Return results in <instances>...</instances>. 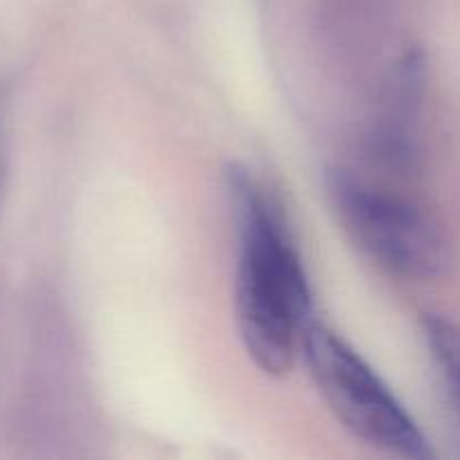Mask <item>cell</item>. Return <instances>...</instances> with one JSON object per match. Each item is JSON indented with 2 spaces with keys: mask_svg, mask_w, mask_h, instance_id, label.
<instances>
[{
  "mask_svg": "<svg viewBox=\"0 0 460 460\" xmlns=\"http://www.w3.org/2000/svg\"><path fill=\"white\" fill-rule=\"evenodd\" d=\"M225 189L238 234L234 305L238 335L265 376H286L313 322V295L279 207L243 166L229 164Z\"/></svg>",
  "mask_w": 460,
  "mask_h": 460,
  "instance_id": "6da1fadb",
  "label": "cell"
},
{
  "mask_svg": "<svg viewBox=\"0 0 460 460\" xmlns=\"http://www.w3.org/2000/svg\"><path fill=\"white\" fill-rule=\"evenodd\" d=\"M425 88V58L420 52H407L386 84L377 117L373 119V153L389 164L404 166L413 157V126Z\"/></svg>",
  "mask_w": 460,
  "mask_h": 460,
  "instance_id": "277c9868",
  "label": "cell"
},
{
  "mask_svg": "<svg viewBox=\"0 0 460 460\" xmlns=\"http://www.w3.org/2000/svg\"><path fill=\"white\" fill-rule=\"evenodd\" d=\"M301 355L328 409L355 438L391 456L431 458L416 420L337 332L313 319L301 337Z\"/></svg>",
  "mask_w": 460,
  "mask_h": 460,
  "instance_id": "7a4b0ae2",
  "label": "cell"
},
{
  "mask_svg": "<svg viewBox=\"0 0 460 460\" xmlns=\"http://www.w3.org/2000/svg\"><path fill=\"white\" fill-rule=\"evenodd\" d=\"M422 335L460 409V326L443 314H425Z\"/></svg>",
  "mask_w": 460,
  "mask_h": 460,
  "instance_id": "5b68a950",
  "label": "cell"
},
{
  "mask_svg": "<svg viewBox=\"0 0 460 460\" xmlns=\"http://www.w3.org/2000/svg\"><path fill=\"white\" fill-rule=\"evenodd\" d=\"M326 189L344 232L377 265L413 281H436L454 270L452 243L418 207L346 169L328 171Z\"/></svg>",
  "mask_w": 460,
  "mask_h": 460,
  "instance_id": "3957f363",
  "label": "cell"
},
{
  "mask_svg": "<svg viewBox=\"0 0 460 460\" xmlns=\"http://www.w3.org/2000/svg\"><path fill=\"white\" fill-rule=\"evenodd\" d=\"M4 175H7V155H4V121H3V97H0V200H3Z\"/></svg>",
  "mask_w": 460,
  "mask_h": 460,
  "instance_id": "8992f818",
  "label": "cell"
}]
</instances>
